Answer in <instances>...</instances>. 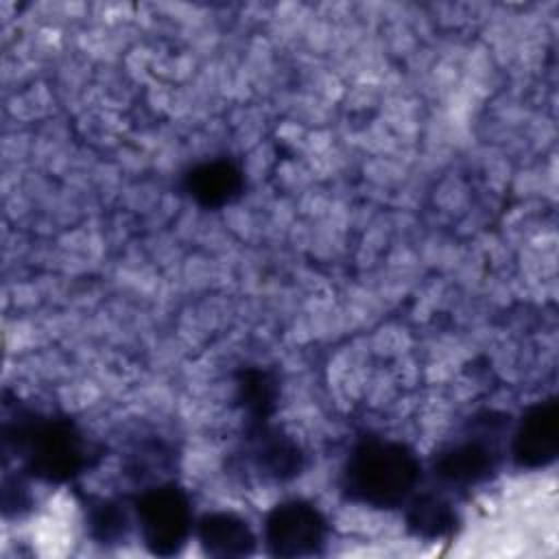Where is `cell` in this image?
Listing matches in <instances>:
<instances>
[{"label":"cell","instance_id":"obj_9","mask_svg":"<svg viewBox=\"0 0 559 559\" xmlns=\"http://www.w3.org/2000/svg\"><path fill=\"white\" fill-rule=\"evenodd\" d=\"M194 533L203 555L218 559L249 557L255 552V533L249 522L234 511H210L199 518Z\"/></svg>","mask_w":559,"mask_h":559},{"label":"cell","instance_id":"obj_5","mask_svg":"<svg viewBox=\"0 0 559 559\" xmlns=\"http://www.w3.org/2000/svg\"><path fill=\"white\" fill-rule=\"evenodd\" d=\"M328 533L330 524L321 509L304 498L282 500L264 518V546L277 559L321 555Z\"/></svg>","mask_w":559,"mask_h":559},{"label":"cell","instance_id":"obj_1","mask_svg":"<svg viewBox=\"0 0 559 559\" xmlns=\"http://www.w3.org/2000/svg\"><path fill=\"white\" fill-rule=\"evenodd\" d=\"M105 448L90 439L85 430L63 413L11 400L4 391L2 402V456L15 459L17 469L48 485L74 483L81 474L96 467Z\"/></svg>","mask_w":559,"mask_h":559},{"label":"cell","instance_id":"obj_2","mask_svg":"<svg viewBox=\"0 0 559 559\" xmlns=\"http://www.w3.org/2000/svg\"><path fill=\"white\" fill-rule=\"evenodd\" d=\"M421 461L402 441L384 437L360 439L343 463L341 496L354 504L393 511L402 509L419 489Z\"/></svg>","mask_w":559,"mask_h":559},{"label":"cell","instance_id":"obj_4","mask_svg":"<svg viewBox=\"0 0 559 559\" xmlns=\"http://www.w3.org/2000/svg\"><path fill=\"white\" fill-rule=\"evenodd\" d=\"M133 518L144 548L155 557L179 555L194 528L190 496L170 478L133 496Z\"/></svg>","mask_w":559,"mask_h":559},{"label":"cell","instance_id":"obj_7","mask_svg":"<svg viewBox=\"0 0 559 559\" xmlns=\"http://www.w3.org/2000/svg\"><path fill=\"white\" fill-rule=\"evenodd\" d=\"M559 452V404L555 397L528 406L511 437V461L520 469L548 467Z\"/></svg>","mask_w":559,"mask_h":559},{"label":"cell","instance_id":"obj_14","mask_svg":"<svg viewBox=\"0 0 559 559\" xmlns=\"http://www.w3.org/2000/svg\"><path fill=\"white\" fill-rule=\"evenodd\" d=\"M28 476H24L20 469L13 476L7 467H4V476H2V513L4 518H22L33 509V496L28 491L26 485Z\"/></svg>","mask_w":559,"mask_h":559},{"label":"cell","instance_id":"obj_10","mask_svg":"<svg viewBox=\"0 0 559 559\" xmlns=\"http://www.w3.org/2000/svg\"><path fill=\"white\" fill-rule=\"evenodd\" d=\"M404 522L413 537L424 542L450 539L459 531V511L443 489H417L404 504Z\"/></svg>","mask_w":559,"mask_h":559},{"label":"cell","instance_id":"obj_12","mask_svg":"<svg viewBox=\"0 0 559 559\" xmlns=\"http://www.w3.org/2000/svg\"><path fill=\"white\" fill-rule=\"evenodd\" d=\"M236 402L245 419H273L282 386L275 369L262 365H242L236 376Z\"/></svg>","mask_w":559,"mask_h":559},{"label":"cell","instance_id":"obj_13","mask_svg":"<svg viewBox=\"0 0 559 559\" xmlns=\"http://www.w3.org/2000/svg\"><path fill=\"white\" fill-rule=\"evenodd\" d=\"M175 467V450L164 439L151 437L144 441H138L124 456L122 472L129 480L140 483L142 487L162 483L157 476L173 472Z\"/></svg>","mask_w":559,"mask_h":559},{"label":"cell","instance_id":"obj_6","mask_svg":"<svg viewBox=\"0 0 559 559\" xmlns=\"http://www.w3.org/2000/svg\"><path fill=\"white\" fill-rule=\"evenodd\" d=\"M245 459L260 478L288 483L301 476L306 454L301 445L286 435L273 419H245Z\"/></svg>","mask_w":559,"mask_h":559},{"label":"cell","instance_id":"obj_8","mask_svg":"<svg viewBox=\"0 0 559 559\" xmlns=\"http://www.w3.org/2000/svg\"><path fill=\"white\" fill-rule=\"evenodd\" d=\"M183 192L203 210H221L245 194V173L231 157H212L192 164L181 175Z\"/></svg>","mask_w":559,"mask_h":559},{"label":"cell","instance_id":"obj_3","mask_svg":"<svg viewBox=\"0 0 559 559\" xmlns=\"http://www.w3.org/2000/svg\"><path fill=\"white\" fill-rule=\"evenodd\" d=\"M511 417L500 411L474 413L432 456V478L443 489H474L489 483L504 461V435Z\"/></svg>","mask_w":559,"mask_h":559},{"label":"cell","instance_id":"obj_11","mask_svg":"<svg viewBox=\"0 0 559 559\" xmlns=\"http://www.w3.org/2000/svg\"><path fill=\"white\" fill-rule=\"evenodd\" d=\"M74 496L83 511L87 535L98 546H122L131 533V513L120 498L100 496L74 487Z\"/></svg>","mask_w":559,"mask_h":559}]
</instances>
